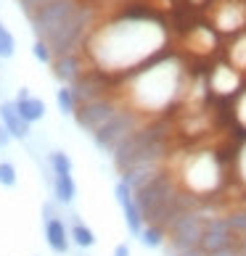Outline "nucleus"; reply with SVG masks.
<instances>
[{
  "label": "nucleus",
  "instance_id": "obj_16",
  "mask_svg": "<svg viewBox=\"0 0 246 256\" xmlns=\"http://www.w3.org/2000/svg\"><path fill=\"white\" fill-rule=\"evenodd\" d=\"M217 24H220V30H225V32L241 30V24H243L241 6H238V3H228V6L220 11V16H217Z\"/></svg>",
  "mask_w": 246,
  "mask_h": 256
},
{
  "label": "nucleus",
  "instance_id": "obj_2",
  "mask_svg": "<svg viewBox=\"0 0 246 256\" xmlns=\"http://www.w3.org/2000/svg\"><path fill=\"white\" fill-rule=\"evenodd\" d=\"M167 135H169V127L167 122L156 119V122H146L143 127L122 143L111 158H114V166L117 172H127L132 166H151V164H164L167 158V150H169V143H167Z\"/></svg>",
  "mask_w": 246,
  "mask_h": 256
},
{
  "label": "nucleus",
  "instance_id": "obj_27",
  "mask_svg": "<svg viewBox=\"0 0 246 256\" xmlns=\"http://www.w3.org/2000/svg\"><path fill=\"white\" fill-rule=\"evenodd\" d=\"M114 256H130V246L127 243H119L114 248Z\"/></svg>",
  "mask_w": 246,
  "mask_h": 256
},
{
  "label": "nucleus",
  "instance_id": "obj_24",
  "mask_svg": "<svg viewBox=\"0 0 246 256\" xmlns=\"http://www.w3.org/2000/svg\"><path fill=\"white\" fill-rule=\"evenodd\" d=\"M32 53H35V58L40 61V64H53V50H51V45L45 42V40H35V45H32Z\"/></svg>",
  "mask_w": 246,
  "mask_h": 256
},
{
  "label": "nucleus",
  "instance_id": "obj_25",
  "mask_svg": "<svg viewBox=\"0 0 246 256\" xmlns=\"http://www.w3.org/2000/svg\"><path fill=\"white\" fill-rule=\"evenodd\" d=\"M19 3H22V8H24L27 14H32V11H37V8H40V6L51 3V0H19Z\"/></svg>",
  "mask_w": 246,
  "mask_h": 256
},
{
  "label": "nucleus",
  "instance_id": "obj_22",
  "mask_svg": "<svg viewBox=\"0 0 246 256\" xmlns=\"http://www.w3.org/2000/svg\"><path fill=\"white\" fill-rule=\"evenodd\" d=\"M14 53H16V40H14V34L3 26V30H0V61L14 58Z\"/></svg>",
  "mask_w": 246,
  "mask_h": 256
},
{
  "label": "nucleus",
  "instance_id": "obj_4",
  "mask_svg": "<svg viewBox=\"0 0 246 256\" xmlns=\"http://www.w3.org/2000/svg\"><path fill=\"white\" fill-rule=\"evenodd\" d=\"M217 182H220V158H217V154H196L188 158L183 169V185L188 193L204 198V193L217 188Z\"/></svg>",
  "mask_w": 246,
  "mask_h": 256
},
{
  "label": "nucleus",
  "instance_id": "obj_11",
  "mask_svg": "<svg viewBox=\"0 0 246 256\" xmlns=\"http://www.w3.org/2000/svg\"><path fill=\"white\" fill-rule=\"evenodd\" d=\"M45 240H48V248L53 254H66V251H69L72 235H69V227L64 224L61 216L45 220Z\"/></svg>",
  "mask_w": 246,
  "mask_h": 256
},
{
  "label": "nucleus",
  "instance_id": "obj_9",
  "mask_svg": "<svg viewBox=\"0 0 246 256\" xmlns=\"http://www.w3.org/2000/svg\"><path fill=\"white\" fill-rule=\"evenodd\" d=\"M114 196H117V204L122 206V214H125V224L132 235H140L146 227V220H143V212H140V206L135 204V190L125 182V180H119L114 185Z\"/></svg>",
  "mask_w": 246,
  "mask_h": 256
},
{
  "label": "nucleus",
  "instance_id": "obj_31",
  "mask_svg": "<svg viewBox=\"0 0 246 256\" xmlns=\"http://www.w3.org/2000/svg\"><path fill=\"white\" fill-rule=\"evenodd\" d=\"M0 30H3V24H0Z\"/></svg>",
  "mask_w": 246,
  "mask_h": 256
},
{
  "label": "nucleus",
  "instance_id": "obj_3",
  "mask_svg": "<svg viewBox=\"0 0 246 256\" xmlns=\"http://www.w3.org/2000/svg\"><path fill=\"white\" fill-rule=\"evenodd\" d=\"M146 124V114L138 111V108H119V114L109 124H103L96 135H93V143H96L98 150L103 154H114V150L125 143V140L138 132L140 127Z\"/></svg>",
  "mask_w": 246,
  "mask_h": 256
},
{
  "label": "nucleus",
  "instance_id": "obj_18",
  "mask_svg": "<svg viewBox=\"0 0 246 256\" xmlns=\"http://www.w3.org/2000/svg\"><path fill=\"white\" fill-rule=\"evenodd\" d=\"M138 238H140V243H143L146 248H162L164 238H167V230H164V227H159V224H146L143 232H140Z\"/></svg>",
  "mask_w": 246,
  "mask_h": 256
},
{
  "label": "nucleus",
  "instance_id": "obj_23",
  "mask_svg": "<svg viewBox=\"0 0 246 256\" xmlns=\"http://www.w3.org/2000/svg\"><path fill=\"white\" fill-rule=\"evenodd\" d=\"M19 182V174H16V166L11 161H0V185L3 188H14Z\"/></svg>",
  "mask_w": 246,
  "mask_h": 256
},
{
  "label": "nucleus",
  "instance_id": "obj_13",
  "mask_svg": "<svg viewBox=\"0 0 246 256\" xmlns=\"http://www.w3.org/2000/svg\"><path fill=\"white\" fill-rule=\"evenodd\" d=\"M53 198L61 206H72L77 198V185L72 174H53Z\"/></svg>",
  "mask_w": 246,
  "mask_h": 256
},
{
  "label": "nucleus",
  "instance_id": "obj_6",
  "mask_svg": "<svg viewBox=\"0 0 246 256\" xmlns=\"http://www.w3.org/2000/svg\"><path fill=\"white\" fill-rule=\"evenodd\" d=\"M238 246L235 235L230 230V222L228 216L220 214V216H212L206 220V227H204V238L198 243V251L204 256H214V254H222V251H230Z\"/></svg>",
  "mask_w": 246,
  "mask_h": 256
},
{
  "label": "nucleus",
  "instance_id": "obj_19",
  "mask_svg": "<svg viewBox=\"0 0 246 256\" xmlns=\"http://www.w3.org/2000/svg\"><path fill=\"white\" fill-rule=\"evenodd\" d=\"M56 103H59V111L61 114H72L77 111V98H74V90L66 88V84H61L59 90H56Z\"/></svg>",
  "mask_w": 246,
  "mask_h": 256
},
{
  "label": "nucleus",
  "instance_id": "obj_20",
  "mask_svg": "<svg viewBox=\"0 0 246 256\" xmlns=\"http://www.w3.org/2000/svg\"><path fill=\"white\" fill-rule=\"evenodd\" d=\"M230 222V230L235 235V240H246V208H233L230 214H225Z\"/></svg>",
  "mask_w": 246,
  "mask_h": 256
},
{
  "label": "nucleus",
  "instance_id": "obj_15",
  "mask_svg": "<svg viewBox=\"0 0 246 256\" xmlns=\"http://www.w3.org/2000/svg\"><path fill=\"white\" fill-rule=\"evenodd\" d=\"M16 103V108H19V114H22V119L27 122V124H35V122H40L43 116H45V100H40V98H22V100H14Z\"/></svg>",
  "mask_w": 246,
  "mask_h": 256
},
{
  "label": "nucleus",
  "instance_id": "obj_1",
  "mask_svg": "<svg viewBox=\"0 0 246 256\" xmlns=\"http://www.w3.org/2000/svg\"><path fill=\"white\" fill-rule=\"evenodd\" d=\"M96 11L80 0H51L30 14L37 40L51 45L53 56H72L85 48V34L93 26Z\"/></svg>",
  "mask_w": 246,
  "mask_h": 256
},
{
  "label": "nucleus",
  "instance_id": "obj_7",
  "mask_svg": "<svg viewBox=\"0 0 246 256\" xmlns=\"http://www.w3.org/2000/svg\"><path fill=\"white\" fill-rule=\"evenodd\" d=\"M72 90H74V98H77V106L98 100V98H109L111 96V74L98 69V66L85 69L82 77L72 84Z\"/></svg>",
  "mask_w": 246,
  "mask_h": 256
},
{
  "label": "nucleus",
  "instance_id": "obj_10",
  "mask_svg": "<svg viewBox=\"0 0 246 256\" xmlns=\"http://www.w3.org/2000/svg\"><path fill=\"white\" fill-rule=\"evenodd\" d=\"M82 72H85V66H82L77 53L56 56V58H53V77L59 80L61 84H66V88H72V84L82 77Z\"/></svg>",
  "mask_w": 246,
  "mask_h": 256
},
{
  "label": "nucleus",
  "instance_id": "obj_28",
  "mask_svg": "<svg viewBox=\"0 0 246 256\" xmlns=\"http://www.w3.org/2000/svg\"><path fill=\"white\" fill-rule=\"evenodd\" d=\"M22 98H32V96H30V88H19V92H16V100H22Z\"/></svg>",
  "mask_w": 246,
  "mask_h": 256
},
{
  "label": "nucleus",
  "instance_id": "obj_8",
  "mask_svg": "<svg viewBox=\"0 0 246 256\" xmlns=\"http://www.w3.org/2000/svg\"><path fill=\"white\" fill-rule=\"evenodd\" d=\"M206 216L201 212H191L180 216L172 227H169V243L172 248H198V243L204 238Z\"/></svg>",
  "mask_w": 246,
  "mask_h": 256
},
{
  "label": "nucleus",
  "instance_id": "obj_14",
  "mask_svg": "<svg viewBox=\"0 0 246 256\" xmlns=\"http://www.w3.org/2000/svg\"><path fill=\"white\" fill-rule=\"evenodd\" d=\"M238 88V74H235L230 66H217L212 74V90L220 92V96H228Z\"/></svg>",
  "mask_w": 246,
  "mask_h": 256
},
{
  "label": "nucleus",
  "instance_id": "obj_21",
  "mask_svg": "<svg viewBox=\"0 0 246 256\" xmlns=\"http://www.w3.org/2000/svg\"><path fill=\"white\" fill-rule=\"evenodd\" d=\"M48 164L53 169V174H72V158L64 150H53L48 156Z\"/></svg>",
  "mask_w": 246,
  "mask_h": 256
},
{
  "label": "nucleus",
  "instance_id": "obj_17",
  "mask_svg": "<svg viewBox=\"0 0 246 256\" xmlns=\"http://www.w3.org/2000/svg\"><path fill=\"white\" fill-rule=\"evenodd\" d=\"M69 235H72V243L80 246V248H93L96 246V232L80 220H74V224L69 227Z\"/></svg>",
  "mask_w": 246,
  "mask_h": 256
},
{
  "label": "nucleus",
  "instance_id": "obj_29",
  "mask_svg": "<svg viewBox=\"0 0 246 256\" xmlns=\"http://www.w3.org/2000/svg\"><path fill=\"white\" fill-rule=\"evenodd\" d=\"M214 256H243V254L238 251V246H235V248H230V251H222V254H214Z\"/></svg>",
  "mask_w": 246,
  "mask_h": 256
},
{
  "label": "nucleus",
  "instance_id": "obj_30",
  "mask_svg": "<svg viewBox=\"0 0 246 256\" xmlns=\"http://www.w3.org/2000/svg\"><path fill=\"white\" fill-rule=\"evenodd\" d=\"M238 251L246 256V240H238Z\"/></svg>",
  "mask_w": 246,
  "mask_h": 256
},
{
  "label": "nucleus",
  "instance_id": "obj_12",
  "mask_svg": "<svg viewBox=\"0 0 246 256\" xmlns=\"http://www.w3.org/2000/svg\"><path fill=\"white\" fill-rule=\"evenodd\" d=\"M0 122L6 124L8 132H11V138H16V140L30 138V124L22 119V114H19L14 100H3V103H0Z\"/></svg>",
  "mask_w": 246,
  "mask_h": 256
},
{
  "label": "nucleus",
  "instance_id": "obj_26",
  "mask_svg": "<svg viewBox=\"0 0 246 256\" xmlns=\"http://www.w3.org/2000/svg\"><path fill=\"white\" fill-rule=\"evenodd\" d=\"M11 140H14V138H11V132H8V130H6V124L0 122V148H6L8 143H11Z\"/></svg>",
  "mask_w": 246,
  "mask_h": 256
},
{
  "label": "nucleus",
  "instance_id": "obj_5",
  "mask_svg": "<svg viewBox=\"0 0 246 256\" xmlns=\"http://www.w3.org/2000/svg\"><path fill=\"white\" fill-rule=\"evenodd\" d=\"M119 100L114 96L109 98H98V100H90V103H82V106H77V111H74V122H77V127L90 132V135H96V132L109 124L111 119L119 114Z\"/></svg>",
  "mask_w": 246,
  "mask_h": 256
}]
</instances>
